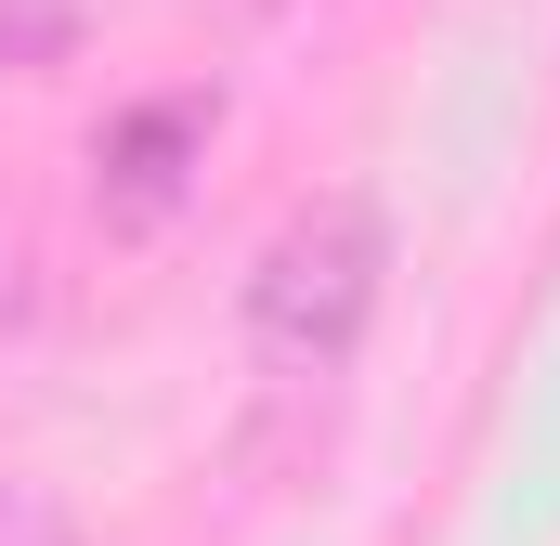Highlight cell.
<instances>
[{"label": "cell", "instance_id": "obj_1", "mask_svg": "<svg viewBox=\"0 0 560 546\" xmlns=\"http://www.w3.org/2000/svg\"><path fill=\"white\" fill-rule=\"evenodd\" d=\"M378 273H392L378 195H352V182L313 195L275 248H261V273H248V352L275 378H339L352 339H365V312H378Z\"/></svg>", "mask_w": 560, "mask_h": 546}, {"label": "cell", "instance_id": "obj_2", "mask_svg": "<svg viewBox=\"0 0 560 546\" xmlns=\"http://www.w3.org/2000/svg\"><path fill=\"white\" fill-rule=\"evenodd\" d=\"M196 156H209V105H196V92L105 118V143H92V195H105V235H156V222L183 209Z\"/></svg>", "mask_w": 560, "mask_h": 546}, {"label": "cell", "instance_id": "obj_3", "mask_svg": "<svg viewBox=\"0 0 560 546\" xmlns=\"http://www.w3.org/2000/svg\"><path fill=\"white\" fill-rule=\"evenodd\" d=\"M79 52V0H0V79H39Z\"/></svg>", "mask_w": 560, "mask_h": 546}, {"label": "cell", "instance_id": "obj_4", "mask_svg": "<svg viewBox=\"0 0 560 546\" xmlns=\"http://www.w3.org/2000/svg\"><path fill=\"white\" fill-rule=\"evenodd\" d=\"M39 312V261H26V235L0 222V325H26Z\"/></svg>", "mask_w": 560, "mask_h": 546}, {"label": "cell", "instance_id": "obj_5", "mask_svg": "<svg viewBox=\"0 0 560 546\" xmlns=\"http://www.w3.org/2000/svg\"><path fill=\"white\" fill-rule=\"evenodd\" d=\"M0 546H66V521H52L39 495H0Z\"/></svg>", "mask_w": 560, "mask_h": 546}]
</instances>
